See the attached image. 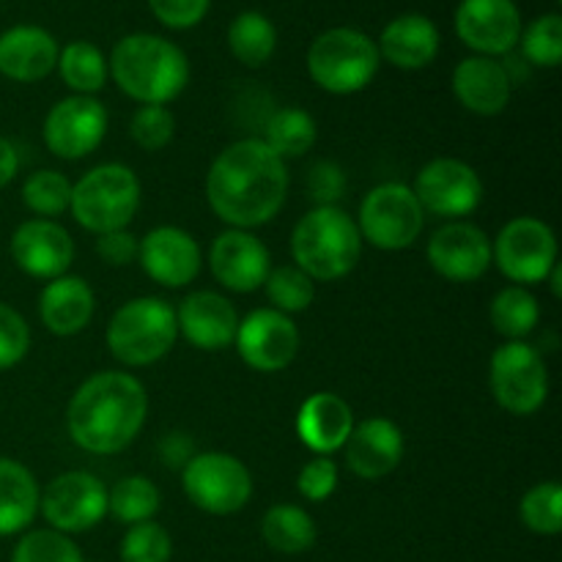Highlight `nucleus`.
Wrapping results in <instances>:
<instances>
[{
    "label": "nucleus",
    "mask_w": 562,
    "mask_h": 562,
    "mask_svg": "<svg viewBox=\"0 0 562 562\" xmlns=\"http://www.w3.org/2000/svg\"><path fill=\"white\" fill-rule=\"evenodd\" d=\"M289 198V168L261 140L245 137L214 157L206 173V201L228 228H261Z\"/></svg>",
    "instance_id": "obj_1"
},
{
    "label": "nucleus",
    "mask_w": 562,
    "mask_h": 562,
    "mask_svg": "<svg viewBox=\"0 0 562 562\" xmlns=\"http://www.w3.org/2000/svg\"><path fill=\"white\" fill-rule=\"evenodd\" d=\"M148 417V393L126 371L88 376L66 406L71 442L91 456H115L140 437Z\"/></svg>",
    "instance_id": "obj_2"
},
{
    "label": "nucleus",
    "mask_w": 562,
    "mask_h": 562,
    "mask_svg": "<svg viewBox=\"0 0 562 562\" xmlns=\"http://www.w3.org/2000/svg\"><path fill=\"white\" fill-rule=\"evenodd\" d=\"M108 69L121 93L140 104H170L190 86L184 49L157 33H130L119 38Z\"/></svg>",
    "instance_id": "obj_3"
},
{
    "label": "nucleus",
    "mask_w": 562,
    "mask_h": 562,
    "mask_svg": "<svg viewBox=\"0 0 562 562\" xmlns=\"http://www.w3.org/2000/svg\"><path fill=\"white\" fill-rule=\"evenodd\" d=\"M362 256L357 220L340 206H313L291 231L294 267L316 283H333L355 272Z\"/></svg>",
    "instance_id": "obj_4"
},
{
    "label": "nucleus",
    "mask_w": 562,
    "mask_h": 562,
    "mask_svg": "<svg viewBox=\"0 0 562 562\" xmlns=\"http://www.w3.org/2000/svg\"><path fill=\"white\" fill-rule=\"evenodd\" d=\"M143 187L135 170L121 162H104L71 184L69 214L91 234L130 228L140 209Z\"/></svg>",
    "instance_id": "obj_5"
},
{
    "label": "nucleus",
    "mask_w": 562,
    "mask_h": 562,
    "mask_svg": "<svg viewBox=\"0 0 562 562\" xmlns=\"http://www.w3.org/2000/svg\"><path fill=\"white\" fill-rule=\"evenodd\" d=\"M108 349L121 366L146 368L170 355L179 338L176 311L159 296H135L108 322Z\"/></svg>",
    "instance_id": "obj_6"
},
{
    "label": "nucleus",
    "mask_w": 562,
    "mask_h": 562,
    "mask_svg": "<svg viewBox=\"0 0 562 562\" xmlns=\"http://www.w3.org/2000/svg\"><path fill=\"white\" fill-rule=\"evenodd\" d=\"M379 66L376 42L357 27H329L307 49V75L335 97H349L371 86Z\"/></svg>",
    "instance_id": "obj_7"
},
{
    "label": "nucleus",
    "mask_w": 562,
    "mask_h": 562,
    "mask_svg": "<svg viewBox=\"0 0 562 562\" xmlns=\"http://www.w3.org/2000/svg\"><path fill=\"white\" fill-rule=\"evenodd\" d=\"M357 228H360L362 241L376 250L398 252L420 239L426 228V212L409 184L384 181L362 198Z\"/></svg>",
    "instance_id": "obj_8"
},
{
    "label": "nucleus",
    "mask_w": 562,
    "mask_h": 562,
    "mask_svg": "<svg viewBox=\"0 0 562 562\" xmlns=\"http://www.w3.org/2000/svg\"><path fill=\"white\" fill-rule=\"evenodd\" d=\"M488 387L494 401L516 417H530L547 404L549 371L538 346L505 340L488 362Z\"/></svg>",
    "instance_id": "obj_9"
},
{
    "label": "nucleus",
    "mask_w": 562,
    "mask_h": 562,
    "mask_svg": "<svg viewBox=\"0 0 562 562\" xmlns=\"http://www.w3.org/2000/svg\"><path fill=\"white\" fill-rule=\"evenodd\" d=\"M181 488L198 510L234 516L250 503L252 475L247 464L223 450L195 453L181 467Z\"/></svg>",
    "instance_id": "obj_10"
},
{
    "label": "nucleus",
    "mask_w": 562,
    "mask_h": 562,
    "mask_svg": "<svg viewBox=\"0 0 562 562\" xmlns=\"http://www.w3.org/2000/svg\"><path fill=\"white\" fill-rule=\"evenodd\" d=\"M492 263L514 285L547 283L558 263V236L552 225L538 217H516L503 225L492 241Z\"/></svg>",
    "instance_id": "obj_11"
},
{
    "label": "nucleus",
    "mask_w": 562,
    "mask_h": 562,
    "mask_svg": "<svg viewBox=\"0 0 562 562\" xmlns=\"http://www.w3.org/2000/svg\"><path fill=\"white\" fill-rule=\"evenodd\" d=\"M38 514L55 532L64 536L88 532L108 516V486L93 472H64L53 477L42 492Z\"/></svg>",
    "instance_id": "obj_12"
},
{
    "label": "nucleus",
    "mask_w": 562,
    "mask_h": 562,
    "mask_svg": "<svg viewBox=\"0 0 562 562\" xmlns=\"http://www.w3.org/2000/svg\"><path fill=\"white\" fill-rule=\"evenodd\" d=\"M234 346L247 368L258 373H278L296 360L302 335L291 316L274 307H258L239 318Z\"/></svg>",
    "instance_id": "obj_13"
},
{
    "label": "nucleus",
    "mask_w": 562,
    "mask_h": 562,
    "mask_svg": "<svg viewBox=\"0 0 562 562\" xmlns=\"http://www.w3.org/2000/svg\"><path fill=\"white\" fill-rule=\"evenodd\" d=\"M108 124V108L97 97L71 93L49 108L42 126L44 146L58 159H82L102 146Z\"/></svg>",
    "instance_id": "obj_14"
},
{
    "label": "nucleus",
    "mask_w": 562,
    "mask_h": 562,
    "mask_svg": "<svg viewBox=\"0 0 562 562\" xmlns=\"http://www.w3.org/2000/svg\"><path fill=\"white\" fill-rule=\"evenodd\" d=\"M412 192L420 201L423 212L434 217H467L483 201V181L477 170L464 159H431L415 176Z\"/></svg>",
    "instance_id": "obj_15"
},
{
    "label": "nucleus",
    "mask_w": 562,
    "mask_h": 562,
    "mask_svg": "<svg viewBox=\"0 0 562 562\" xmlns=\"http://www.w3.org/2000/svg\"><path fill=\"white\" fill-rule=\"evenodd\" d=\"M428 263L450 283H475L492 269V239L467 220H453L437 228L426 247Z\"/></svg>",
    "instance_id": "obj_16"
},
{
    "label": "nucleus",
    "mask_w": 562,
    "mask_h": 562,
    "mask_svg": "<svg viewBox=\"0 0 562 562\" xmlns=\"http://www.w3.org/2000/svg\"><path fill=\"white\" fill-rule=\"evenodd\" d=\"M521 11L514 0H461L456 33L475 55L503 58L519 47Z\"/></svg>",
    "instance_id": "obj_17"
},
{
    "label": "nucleus",
    "mask_w": 562,
    "mask_h": 562,
    "mask_svg": "<svg viewBox=\"0 0 562 562\" xmlns=\"http://www.w3.org/2000/svg\"><path fill=\"white\" fill-rule=\"evenodd\" d=\"M143 272L165 289H184L201 274L203 252L195 236L179 225H159L140 239Z\"/></svg>",
    "instance_id": "obj_18"
},
{
    "label": "nucleus",
    "mask_w": 562,
    "mask_h": 562,
    "mask_svg": "<svg viewBox=\"0 0 562 562\" xmlns=\"http://www.w3.org/2000/svg\"><path fill=\"white\" fill-rule=\"evenodd\" d=\"M9 252L27 278L49 283L69 272L71 261H75V239L55 220L33 217L16 225L9 241Z\"/></svg>",
    "instance_id": "obj_19"
},
{
    "label": "nucleus",
    "mask_w": 562,
    "mask_h": 562,
    "mask_svg": "<svg viewBox=\"0 0 562 562\" xmlns=\"http://www.w3.org/2000/svg\"><path fill=\"white\" fill-rule=\"evenodd\" d=\"M209 269L223 289L234 294H252L267 283L272 272V256L256 234L228 228L212 241Z\"/></svg>",
    "instance_id": "obj_20"
},
{
    "label": "nucleus",
    "mask_w": 562,
    "mask_h": 562,
    "mask_svg": "<svg viewBox=\"0 0 562 562\" xmlns=\"http://www.w3.org/2000/svg\"><path fill=\"white\" fill-rule=\"evenodd\" d=\"M179 335L201 351H223L234 346L239 313L228 296L217 291H192L176 311Z\"/></svg>",
    "instance_id": "obj_21"
},
{
    "label": "nucleus",
    "mask_w": 562,
    "mask_h": 562,
    "mask_svg": "<svg viewBox=\"0 0 562 562\" xmlns=\"http://www.w3.org/2000/svg\"><path fill=\"white\" fill-rule=\"evenodd\" d=\"M404 434L387 417H368L355 423L344 445L349 470L362 481H382L404 459Z\"/></svg>",
    "instance_id": "obj_22"
},
{
    "label": "nucleus",
    "mask_w": 562,
    "mask_h": 562,
    "mask_svg": "<svg viewBox=\"0 0 562 562\" xmlns=\"http://www.w3.org/2000/svg\"><path fill=\"white\" fill-rule=\"evenodd\" d=\"M58 42L42 25H14L0 33V75L14 82H38L58 66Z\"/></svg>",
    "instance_id": "obj_23"
},
{
    "label": "nucleus",
    "mask_w": 562,
    "mask_h": 562,
    "mask_svg": "<svg viewBox=\"0 0 562 562\" xmlns=\"http://www.w3.org/2000/svg\"><path fill=\"white\" fill-rule=\"evenodd\" d=\"M450 86H453L461 108L483 115V119L503 113L510 102V93H514V82H510L505 66L497 58H486V55H470V58L461 60L453 69Z\"/></svg>",
    "instance_id": "obj_24"
},
{
    "label": "nucleus",
    "mask_w": 562,
    "mask_h": 562,
    "mask_svg": "<svg viewBox=\"0 0 562 562\" xmlns=\"http://www.w3.org/2000/svg\"><path fill=\"white\" fill-rule=\"evenodd\" d=\"M355 428V412L338 393H313L296 412V437L311 453L333 456L344 450Z\"/></svg>",
    "instance_id": "obj_25"
},
{
    "label": "nucleus",
    "mask_w": 562,
    "mask_h": 562,
    "mask_svg": "<svg viewBox=\"0 0 562 562\" xmlns=\"http://www.w3.org/2000/svg\"><path fill=\"white\" fill-rule=\"evenodd\" d=\"M93 307H97L93 289L86 278H77V274H60V278L49 280L38 296L42 324L47 327V333L58 335V338L80 335L91 324Z\"/></svg>",
    "instance_id": "obj_26"
},
{
    "label": "nucleus",
    "mask_w": 562,
    "mask_h": 562,
    "mask_svg": "<svg viewBox=\"0 0 562 562\" xmlns=\"http://www.w3.org/2000/svg\"><path fill=\"white\" fill-rule=\"evenodd\" d=\"M439 27L423 14H401L379 36V58L404 71L426 69L439 55Z\"/></svg>",
    "instance_id": "obj_27"
},
{
    "label": "nucleus",
    "mask_w": 562,
    "mask_h": 562,
    "mask_svg": "<svg viewBox=\"0 0 562 562\" xmlns=\"http://www.w3.org/2000/svg\"><path fill=\"white\" fill-rule=\"evenodd\" d=\"M38 499L42 488L33 472L20 461L0 456V538L31 530L38 516Z\"/></svg>",
    "instance_id": "obj_28"
},
{
    "label": "nucleus",
    "mask_w": 562,
    "mask_h": 562,
    "mask_svg": "<svg viewBox=\"0 0 562 562\" xmlns=\"http://www.w3.org/2000/svg\"><path fill=\"white\" fill-rule=\"evenodd\" d=\"M261 536L272 552L305 554L316 547V521L300 505H272L261 519Z\"/></svg>",
    "instance_id": "obj_29"
},
{
    "label": "nucleus",
    "mask_w": 562,
    "mask_h": 562,
    "mask_svg": "<svg viewBox=\"0 0 562 562\" xmlns=\"http://www.w3.org/2000/svg\"><path fill=\"white\" fill-rule=\"evenodd\" d=\"M228 49L239 64L258 69L278 49V27L261 11H241L228 25Z\"/></svg>",
    "instance_id": "obj_30"
},
{
    "label": "nucleus",
    "mask_w": 562,
    "mask_h": 562,
    "mask_svg": "<svg viewBox=\"0 0 562 562\" xmlns=\"http://www.w3.org/2000/svg\"><path fill=\"white\" fill-rule=\"evenodd\" d=\"M58 75L64 86L77 97H93L108 82L110 69L102 49L91 42H69L58 53Z\"/></svg>",
    "instance_id": "obj_31"
},
{
    "label": "nucleus",
    "mask_w": 562,
    "mask_h": 562,
    "mask_svg": "<svg viewBox=\"0 0 562 562\" xmlns=\"http://www.w3.org/2000/svg\"><path fill=\"white\" fill-rule=\"evenodd\" d=\"M494 333L503 335L505 340H525L527 335L536 333L541 322V305L536 294L525 285H505L488 307Z\"/></svg>",
    "instance_id": "obj_32"
},
{
    "label": "nucleus",
    "mask_w": 562,
    "mask_h": 562,
    "mask_svg": "<svg viewBox=\"0 0 562 562\" xmlns=\"http://www.w3.org/2000/svg\"><path fill=\"white\" fill-rule=\"evenodd\" d=\"M318 124L307 110L302 108H283L269 115L263 143L278 154L280 159H300L316 146Z\"/></svg>",
    "instance_id": "obj_33"
},
{
    "label": "nucleus",
    "mask_w": 562,
    "mask_h": 562,
    "mask_svg": "<svg viewBox=\"0 0 562 562\" xmlns=\"http://www.w3.org/2000/svg\"><path fill=\"white\" fill-rule=\"evenodd\" d=\"M162 505L157 483L148 481L146 475H126L108 488V514L121 525H140L151 521Z\"/></svg>",
    "instance_id": "obj_34"
},
{
    "label": "nucleus",
    "mask_w": 562,
    "mask_h": 562,
    "mask_svg": "<svg viewBox=\"0 0 562 562\" xmlns=\"http://www.w3.org/2000/svg\"><path fill=\"white\" fill-rule=\"evenodd\" d=\"M22 203L27 212L42 220L60 217L64 212H69L71 181L53 168L36 170L22 184Z\"/></svg>",
    "instance_id": "obj_35"
},
{
    "label": "nucleus",
    "mask_w": 562,
    "mask_h": 562,
    "mask_svg": "<svg viewBox=\"0 0 562 562\" xmlns=\"http://www.w3.org/2000/svg\"><path fill=\"white\" fill-rule=\"evenodd\" d=\"M263 289H267V300L272 302L274 311L285 313V316L305 313L316 300V280L302 272L300 267H294V263L272 269Z\"/></svg>",
    "instance_id": "obj_36"
},
{
    "label": "nucleus",
    "mask_w": 562,
    "mask_h": 562,
    "mask_svg": "<svg viewBox=\"0 0 562 562\" xmlns=\"http://www.w3.org/2000/svg\"><path fill=\"white\" fill-rule=\"evenodd\" d=\"M519 516L536 536H560L562 532V488L558 481H543L521 497Z\"/></svg>",
    "instance_id": "obj_37"
},
{
    "label": "nucleus",
    "mask_w": 562,
    "mask_h": 562,
    "mask_svg": "<svg viewBox=\"0 0 562 562\" xmlns=\"http://www.w3.org/2000/svg\"><path fill=\"white\" fill-rule=\"evenodd\" d=\"M521 58L541 69H554L562 60V16L543 14L532 20L530 25L521 27L519 36Z\"/></svg>",
    "instance_id": "obj_38"
},
{
    "label": "nucleus",
    "mask_w": 562,
    "mask_h": 562,
    "mask_svg": "<svg viewBox=\"0 0 562 562\" xmlns=\"http://www.w3.org/2000/svg\"><path fill=\"white\" fill-rule=\"evenodd\" d=\"M11 562H86V558L71 536L44 527V530H27L16 541Z\"/></svg>",
    "instance_id": "obj_39"
},
{
    "label": "nucleus",
    "mask_w": 562,
    "mask_h": 562,
    "mask_svg": "<svg viewBox=\"0 0 562 562\" xmlns=\"http://www.w3.org/2000/svg\"><path fill=\"white\" fill-rule=\"evenodd\" d=\"M121 562H170L173 560V538L157 521L132 525L121 538Z\"/></svg>",
    "instance_id": "obj_40"
},
{
    "label": "nucleus",
    "mask_w": 562,
    "mask_h": 562,
    "mask_svg": "<svg viewBox=\"0 0 562 562\" xmlns=\"http://www.w3.org/2000/svg\"><path fill=\"white\" fill-rule=\"evenodd\" d=\"M130 135L143 151H162L176 137V115L168 104H140L130 121Z\"/></svg>",
    "instance_id": "obj_41"
},
{
    "label": "nucleus",
    "mask_w": 562,
    "mask_h": 562,
    "mask_svg": "<svg viewBox=\"0 0 562 562\" xmlns=\"http://www.w3.org/2000/svg\"><path fill=\"white\" fill-rule=\"evenodd\" d=\"M31 349V327L20 311L0 302V371L20 366Z\"/></svg>",
    "instance_id": "obj_42"
},
{
    "label": "nucleus",
    "mask_w": 562,
    "mask_h": 562,
    "mask_svg": "<svg viewBox=\"0 0 562 562\" xmlns=\"http://www.w3.org/2000/svg\"><path fill=\"white\" fill-rule=\"evenodd\" d=\"M338 461L333 456H316L307 461L296 475V492L307 499V503H324L338 488Z\"/></svg>",
    "instance_id": "obj_43"
},
{
    "label": "nucleus",
    "mask_w": 562,
    "mask_h": 562,
    "mask_svg": "<svg viewBox=\"0 0 562 562\" xmlns=\"http://www.w3.org/2000/svg\"><path fill=\"white\" fill-rule=\"evenodd\" d=\"M212 0H148V9L157 16L159 25L170 31H190L201 25L203 16L209 14Z\"/></svg>",
    "instance_id": "obj_44"
},
{
    "label": "nucleus",
    "mask_w": 562,
    "mask_h": 562,
    "mask_svg": "<svg viewBox=\"0 0 562 562\" xmlns=\"http://www.w3.org/2000/svg\"><path fill=\"white\" fill-rule=\"evenodd\" d=\"M346 192V173L338 162L322 159L307 173V195L316 206H338Z\"/></svg>",
    "instance_id": "obj_45"
},
{
    "label": "nucleus",
    "mask_w": 562,
    "mask_h": 562,
    "mask_svg": "<svg viewBox=\"0 0 562 562\" xmlns=\"http://www.w3.org/2000/svg\"><path fill=\"white\" fill-rule=\"evenodd\" d=\"M97 256L102 258L108 267H130L137 261V250H140V239L132 234L130 228L110 231V234H99L97 245H93Z\"/></svg>",
    "instance_id": "obj_46"
},
{
    "label": "nucleus",
    "mask_w": 562,
    "mask_h": 562,
    "mask_svg": "<svg viewBox=\"0 0 562 562\" xmlns=\"http://www.w3.org/2000/svg\"><path fill=\"white\" fill-rule=\"evenodd\" d=\"M16 173H20V154L9 137L0 135V190H5L16 179Z\"/></svg>",
    "instance_id": "obj_47"
},
{
    "label": "nucleus",
    "mask_w": 562,
    "mask_h": 562,
    "mask_svg": "<svg viewBox=\"0 0 562 562\" xmlns=\"http://www.w3.org/2000/svg\"><path fill=\"white\" fill-rule=\"evenodd\" d=\"M192 442L190 439H184V434H170L168 439L162 442V461L165 464H181L184 467L187 461L192 459Z\"/></svg>",
    "instance_id": "obj_48"
},
{
    "label": "nucleus",
    "mask_w": 562,
    "mask_h": 562,
    "mask_svg": "<svg viewBox=\"0 0 562 562\" xmlns=\"http://www.w3.org/2000/svg\"><path fill=\"white\" fill-rule=\"evenodd\" d=\"M547 280H549V285H552V294L560 300V296H562V267H560V261L554 263L552 272H549Z\"/></svg>",
    "instance_id": "obj_49"
}]
</instances>
